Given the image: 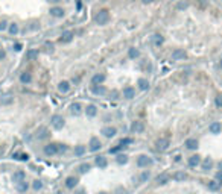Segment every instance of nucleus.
<instances>
[{
    "mask_svg": "<svg viewBox=\"0 0 222 194\" xmlns=\"http://www.w3.org/2000/svg\"><path fill=\"white\" fill-rule=\"evenodd\" d=\"M152 164V159H151L149 156H146V155H141L137 158V165L139 167H148Z\"/></svg>",
    "mask_w": 222,
    "mask_h": 194,
    "instance_id": "f03ea898",
    "label": "nucleus"
},
{
    "mask_svg": "<svg viewBox=\"0 0 222 194\" xmlns=\"http://www.w3.org/2000/svg\"><path fill=\"white\" fill-rule=\"evenodd\" d=\"M169 147V140H166V138H161V140H158L157 141V150H166V149Z\"/></svg>",
    "mask_w": 222,
    "mask_h": 194,
    "instance_id": "6e6552de",
    "label": "nucleus"
},
{
    "mask_svg": "<svg viewBox=\"0 0 222 194\" xmlns=\"http://www.w3.org/2000/svg\"><path fill=\"white\" fill-rule=\"evenodd\" d=\"M78 194H85V193H84V191H82V189H81V191H78Z\"/></svg>",
    "mask_w": 222,
    "mask_h": 194,
    "instance_id": "864d4df0",
    "label": "nucleus"
},
{
    "mask_svg": "<svg viewBox=\"0 0 222 194\" xmlns=\"http://www.w3.org/2000/svg\"><path fill=\"white\" fill-rule=\"evenodd\" d=\"M128 55H130V58H131V59H135L137 56H139V50H137V48H130Z\"/></svg>",
    "mask_w": 222,
    "mask_h": 194,
    "instance_id": "473e14b6",
    "label": "nucleus"
},
{
    "mask_svg": "<svg viewBox=\"0 0 222 194\" xmlns=\"http://www.w3.org/2000/svg\"><path fill=\"white\" fill-rule=\"evenodd\" d=\"M38 56V52L37 50H34V48H30V50H28V53H26V58H28L29 61H32V59H35Z\"/></svg>",
    "mask_w": 222,
    "mask_h": 194,
    "instance_id": "bb28decb",
    "label": "nucleus"
},
{
    "mask_svg": "<svg viewBox=\"0 0 222 194\" xmlns=\"http://www.w3.org/2000/svg\"><path fill=\"white\" fill-rule=\"evenodd\" d=\"M76 184H78V179L73 178V176H70V178L65 179V187H67V188H75V187H76Z\"/></svg>",
    "mask_w": 222,
    "mask_h": 194,
    "instance_id": "4468645a",
    "label": "nucleus"
},
{
    "mask_svg": "<svg viewBox=\"0 0 222 194\" xmlns=\"http://www.w3.org/2000/svg\"><path fill=\"white\" fill-rule=\"evenodd\" d=\"M5 28H6V23H5V21H2V23H0V30H3Z\"/></svg>",
    "mask_w": 222,
    "mask_h": 194,
    "instance_id": "8fccbe9b",
    "label": "nucleus"
},
{
    "mask_svg": "<svg viewBox=\"0 0 222 194\" xmlns=\"http://www.w3.org/2000/svg\"><path fill=\"white\" fill-rule=\"evenodd\" d=\"M143 2H145V3H149V2H152V0H143Z\"/></svg>",
    "mask_w": 222,
    "mask_h": 194,
    "instance_id": "603ef678",
    "label": "nucleus"
},
{
    "mask_svg": "<svg viewBox=\"0 0 222 194\" xmlns=\"http://www.w3.org/2000/svg\"><path fill=\"white\" fill-rule=\"evenodd\" d=\"M85 112H87L88 117H94L96 114H97V108L94 106V105H88L87 109H85Z\"/></svg>",
    "mask_w": 222,
    "mask_h": 194,
    "instance_id": "a211bd4d",
    "label": "nucleus"
},
{
    "mask_svg": "<svg viewBox=\"0 0 222 194\" xmlns=\"http://www.w3.org/2000/svg\"><path fill=\"white\" fill-rule=\"evenodd\" d=\"M28 182L23 179V180H20V182H17V189H18L20 193H24V191H28Z\"/></svg>",
    "mask_w": 222,
    "mask_h": 194,
    "instance_id": "f3484780",
    "label": "nucleus"
},
{
    "mask_svg": "<svg viewBox=\"0 0 222 194\" xmlns=\"http://www.w3.org/2000/svg\"><path fill=\"white\" fill-rule=\"evenodd\" d=\"M90 170V164H81L79 165V173H87Z\"/></svg>",
    "mask_w": 222,
    "mask_h": 194,
    "instance_id": "72a5a7b5",
    "label": "nucleus"
},
{
    "mask_svg": "<svg viewBox=\"0 0 222 194\" xmlns=\"http://www.w3.org/2000/svg\"><path fill=\"white\" fill-rule=\"evenodd\" d=\"M131 143H132L131 138H122L120 140V146H123V147H125V146H130Z\"/></svg>",
    "mask_w": 222,
    "mask_h": 194,
    "instance_id": "58836bf2",
    "label": "nucleus"
},
{
    "mask_svg": "<svg viewBox=\"0 0 222 194\" xmlns=\"http://www.w3.org/2000/svg\"><path fill=\"white\" fill-rule=\"evenodd\" d=\"M20 81L23 82V83H29L30 81H32V76H30V73L24 71V73H21V76H20Z\"/></svg>",
    "mask_w": 222,
    "mask_h": 194,
    "instance_id": "4be33fe9",
    "label": "nucleus"
},
{
    "mask_svg": "<svg viewBox=\"0 0 222 194\" xmlns=\"http://www.w3.org/2000/svg\"><path fill=\"white\" fill-rule=\"evenodd\" d=\"M184 58H186V52L181 50V48H176V50L172 52V59L174 61H181Z\"/></svg>",
    "mask_w": 222,
    "mask_h": 194,
    "instance_id": "423d86ee",
    "label": "nucleus"
},
{
    "mask_svg": "<svg viewBox=\"0 0 222 194\" xmlns=\"http://www.w3.org/2000/svg\"><path fill=\"white\" fill-rule=\"evenodd\" d=\"M12 102V97L11 96H5V97H2L0 99V103H3V105H8V103H11Z\"/></svg>",
    "mask_w": 222,
    "mask_h": 194,
    "instance_id": "c9c22d12",
    "label": "nucleus"
},
{
    "mask_svg": "<svg viewBox=\"0 0 222 194\" xmlns=\"http://www.w3.org/2000/svg\"><path fill=\"white\" fill-rule=\"evenodd\" d=\"M28 155H20V158H18V159H21V161H28Z\"/></svg>",
    "mask_w": 222,
    "mask_h": 194,
    "instance_id": "49530a36",
    "label": "nucleus"
},
{
    "mask_svg": "<svg viewBox=\"0 0 222 194\" xmlns=\"http://www.w3.org/2000/svg\"><path fill=\"white\" fill-rule=\"evenodd\" d=\"M219 167H221V168H222V162H219Z\"/></svg>",
    "mask_w": 222,
    "mask_h": 194,
    "instance_id": "5fc2aeb1",
    "label": "nucleus"
},
{
    "mask_svg": "<svg viewBox=\"0 0 222 194\" xmlns=\"http://www.w3.org/2000/svg\"><path fill=\"white\" fill-rule=\"evenodd\" d=\"M58 90L61 91V92H67L69 90H70V85H69V82H59V85H58Z\"/></svg>",
    "mask_w": 222,
    "mask_h": 194,
    "instance_id": "a878e982",
    "label": "nucleus"
},
{
    "mask_svg": "<svg viewBox=\"0 0 222 194\" xmlns=\"http://www.w3.org/2000/svg\"><path fill=\"white\" fill-rule=\"evenodd\" d=\"M99 194H106V193H99Z\"/></svg>",
    "mask_w": 222,
    "mask_h": 194,
    "instance_id": "6e6d98bb",
    "label": "nucleus"
},
{
    "mask_svg": "<svg viewBox=\"0 0 222 194\" xmlns=\"http://www.w3.org/2000/svg\"><path fill=\"white\" fill-rule=\"evenodd\" d=\"M126 161H128L126 155H119L117 156V162H119V164H126Z\"/></svg>",
    "mask_w": 222,
    "mask_h": 194,
    "instance_id": "e433bc0d",
    "label": "nucleus"
},
{
    "mask_svg": "<svg viewBox=\"0 0 222 194\" xmlns=\"http://www.w3.org/2000/svg\"><path fill=\"white\" fill-rule=\"evenodd\" d=\"M17 32H18V26H17V24H14V23H12V24L9 26V33H12V35H15Z\"/></svg>",
    "mask_w": 222,
    "mask_h": 194,
    "instance_id": "4c0bfd02",
    "label": "nucleus"
},
{
    "mask_svg": "<svg viewBox=\"0 0 222 194\" xmlns=\"http://www.w3.org/2000/svg\"><path fill=\"white\" fill-rule=\"evenodd\" d=\"M221 187V182H217V180H210L208 182V189H211V191H217Z\"/></svg>",
    "mask_w": 222,
    "mask_h": 194,
    "instance_id": "b1692460",
    "label": "nucleus"
},
{
    "mask_svg": "<svg viewBox=\"0 0 222 194\" xmlns=\"http://www.w3.org/2000/svg\"><path fill=\"white\" fill-rule=\"evenodd\" d=\"M170 180V176L169 174H160L158 178H157V182L160 184V185H164V184H167Z\"/></svg>",
    "mask_w": 222,
    "mask_h": 194,
    "instance_id": "aec40b11",
    "label": "nucleus"
},
{
    "mask_svg": "<svg viewBox=\"0 0 222 194\" xmlns=\"http://www.w3.org/2000/svg\"><path fill=\"white\" fill-rule=\"evenodd\" d=\"M105 87H102V85H99V87H97V85H94V87H93V92H94V94H105Z\"/></svg>",
    "mask_w": 222,
    "mask_h": 194,
    "instance_id": "c756f323",
    "label": "nucleus"
},
{
    "mask_svg": "<svg viewBox=\"0 0 222 194\" xmlns=\"http://www.w3.org/2000/svg\"><path fill=\"white\" fill-rule=\"evenodd\" d=\"M70 109H72V114L73 115H79L81 114V111H82V106L79 103H73L72 106H70Z\"/></svg>",
    "mask_w": 222,
    "mask_h": 194,
    "instance_id": "412c9836",
    "label": "nucleus"
},
{
    "mask_svg": "<svg viewBox=\"0 0 222 194\" xmlns=\"http://www.w3.org/2000/svg\"><path fill=\"white\" fill-rule=\"evenodd\" d=\"M14 48H15L17 52H18V50H21V44H20V43H17L15 46H14Z\"/></svg>",
    "mask_w": 222,
    "mask_h": 194,
    "instance_id": "a18cd8bd",
    "label": "nucleus"
},
{
    "mask_svg": "<svg viewBox=\"0 0 222 194\" xmlns=\"http://www.w3.org/2000/svg\"><path fill=\"white\" fill-rule=\"evenodd\" d=\"M84 153H85V147H84V146H76V147H75V155L76 156H82Z\"/></svg>",
    "mask_w": 222,
    "mask_h": 194,
    "instance_id": "c85d7f7f",
    "label": "nucleus"
},
{
    "mask_svg": "<svg viewBox=\"0 0 222 194\" xmlns=\"http://www.w3.org/2000/svg\"><path fill=\"white\" fill-rule=\"evenodd\" d=\"M50 14L53 17H63L64 15V11H63V8H52L50 9Z\"/></svg>",
    "mask_w": 222,
    "mask_h": 194,
    "instance_id": "5701e85b",
    "label": "nucleus"
},
{
    "mask_svg": "<svg viewBox=\"0 0 222 194\" xmlns=\"http://www.w3.org/2000/svg\"><path fill=\"white\" fill-rule=\"evenodd\" d=\"M139 88L140 90H148L149 88V82L146 79H139Z\"/></svg>",
    "mask_w": 222,
    "mask_h": 194,
    "instance_id": "cd10ccee",
    "label": "nucleus"
},
{
    "mask_svg": "<svg viewBox=\"0 0 222 194\" xmlns=\"http://www.w3.org/2000/svg\"><path fill=\"white\" fill-rule=\"evenodd\" d=\"M186 147L190 149V150H195V149L198 147V141L195 138H189L187 141H186Z\"/></svg>",
    "mask_w": 222,
    "mask_h": 194,
    "instance_id": "ddd939ff",
    "label": "nucleus"
},
{
    "mask_svg": "<svg viewBox=\"0 0 222 194\" xmlns=\"http://www.w3.org/2000/svg\"><path fill=\"white\" fill-rule=\"evenodd\" d=\"M122 147H123V146H120V144H119V146H116V147L110 149V153H117L119 150H122Z\"/></svg>",
    "mask_w": 222,
    "mask_h": 194,
    "instance_id": "79ce46f5",
    "label": "nucleus"
},
{
    "mask_svg": "<svg viewBox=\"0 0 222 194\" xmlns=\"http://www.w3.org/2000/svg\"><path fill=\"white\" fill-rule=\"evenodd\" d=\"M44 153L49 156H52V155H56L58 153V144H47L46 147H44Z\"/></svg>",
    "mask_w": 222,
    "mask_h": 194,
    "instance_id": "20e7f679",
    "label": "nucleus"
},
{
    "mask_svg": "<svg viewBox=\"0 0 222 194\" xmlns=\"http://www.w3.org/2000/svg\"><path fill=\"white\" fill-rule=\"evenodd\" d=\"M221 129H222L221 123H211V125H210V132H211V134H219Z\"/></svg>",
    "mask_w": 222,
    "mask_h": 194,
    "instance_id": "393cba45",
    "label": "nucleus"
},
{
    "mask_svg": "<svg viewBox=\"0 0 222 194\" xmlns=\"http://www.w3.org/2000/svg\"><path fill=\"white\" fill-rule=\"evenodd\" d=\"M47 136H49L47 129H41V130H40V134H38V138L40 140H44V138H47Z\"/></svg>",
    "mask_w": 222,
    "mask_h": 194,
    "instance_id": "f704fd0d",
    "label": "nucleus"
},
{
    "mask_svg": "<svg viewBox=\"0 0 222 194\" xmlns=\"http://www.w3.org/2000/svg\"><path fill=\"white\" fill-rule=\"evenodd\" d=\"M50 2H53V3H58V2H59V0H50Z\"/></svg>",
    "mask_w": 222,
    "mask_h": 194,
    "instance_id": "3c124183",
    "label": "nucleus"
},
{
    "mask_svg": "<svg viewBox=\"0 0 222 194\" xmlns=\"http://www.w3.org/2000/svg\"><path fill=\"white\" fill-rule=\"evenodd\" d=\"M102 134H104L106 138H111V136L116 135V127H111V126L104 127V129H102Z\"/></svg>",
    "mask_w": 222,
    "mask_h": 194,
    "instance_id": "9b49d317",
    "label": "nucleus"
},
{
    "mask_svg": "<svg viewBox=\"0 0 222 194\" xmlns=\"http://www.w3.org/2000/svg\"><path fill=\"white\" fill-rule=\"evenodd\" d=\"M65 150H67V147L64 144H58V152H65Z\"/></svg>",
    "mask_w": 222,
    "mask_h": 194,
    "instance_id": "c03bdc74",
    "label": "nucleus"
},
{
    "mask_svg": "<svg viewBox=\"0 0 222 194\" xmlns=\"http://www.w3.org/2000/svg\"><path fill=\"white\" fill-rule=\"evenodd\" d=\"M216 179H217V180H222V171H219V173H216Z\"/></svg>",
    "mask_w": 222,
    "mask_h": 194,
    "instance_id": "09e8293b",
    "label": "nucleus"
},
{
    "mask_svg": "<svg viewBox=\"0 0 222 194\" xmlns=\"http://www.w3.org/2000/svg\"><path fill=\"white\" fill-rule=\"evenodd\" d=\"M104 81H105V74H96V76H93V79H91L93 85H100Z\"/></svg>",
    "mask_w": 222,
    "mask_h": 194,
    "instance_id": "dca6fc26",
    "label": "nucleus"
},
{
    "mask_svg": "<svg viewBox=\"0 0 222 194\" xmlns=\"http://www.w3.org/2000/svg\"><path fill=\"white\" fill-rule=\"evenodd\" d=\"M149 179V173L148 171H143V173L140 174V182H145V180H148Z\"/></svg>",
    "mask_w": 222,
    "mask_h": 194,
    "instance_id": "ea45409f",
    "label": "nucleus"
},
{
    "mask_svg": "<svg viewBox=\"0 0 222 194\" xmlns=\"http://www.w3.org/2000/svg\"><path fill=\"white\" fill-rule=\"evenodd\" d=\"M221 67H222V61H221Z\"/></svg>",
    "mask_w": 222,
    "mask_h": 194,
    "instance_id": "4d7b16f0",
    "label": "nucleus"
},
{
    "mask_svg": "<svg viewBox=\"0 0 222 194\" xmlns=\"http://www.w3.org/2000/svg\"><path fill=\"white\" fill-rule=\"evenodd\" d=\"M211 167H213V161L210 159V158H207V159L204 161V164H202V168L204 170H210Z\"/></svg>",
    "mask_w": 222,
    "mask_h": 194,
    "instance_id": "7c9ffc66",
    "label": "nucleus"
},
{
    "mask_svg": "<svg viewBox=\"0 0 222 194\" xmlns=\"http://www.w3.org/2000/svg\"><path fill=\"white\" fill-rule=\"evenodd\" d=\"M106 164H108V162H106V158H104V156H97V158H96V165H97V167H100V168H105Z\"/></svg>",
    "mask_w": 222,
    "mask_h": 194,
    "instance_id": "6ab92c4d",
    "label": "nucleus"
},
{
    "mask_svg": "<svg viewBox=\"0 0 222 194\" xmlns=\"http://www.w3.org/2000/svg\"><path fill=\"white\" fill-rule=\"evenodd\" d=\"M94 20H96L97 24H106V23L110 21V12L106 11V9L99 11V12L94 15Z\"/></svg>",
    "mask_w": 222,
    "mask_h": 194,
    "instance_id": "f257e3e1",
    "label": "nucleus"
},
{
    "mask_svg": "<svg viewBox=\"0 0 222 194\" xmlns=\"http://www.w3.org/2000/svg\"><path fill=\"white\" fill-rule=\"evenodd\" d=\"M216 106L222 108V94H217L216 96Z\"/></svg>",
    "mask_w": 222,
    "mask_h": 194,
    "instance_id": "a19ab883",
    "label": "nucleus"
},
{
    "mask_svg": "<svg viewBox=\"0 0 222 194\" xmlns=\"http://www.w3.org/2000/svg\"><path fill=\"white\" fill-rule=\"evenodd\" d=\"M199 162H201V156H198V155H193V156L189 158V165L190 167H196Z\"/></svg>",
    "mask_w": 222,
    "mask_h": 194,
    "instance_id": "2eb2a0df",
    "label": "nucleus"
},
{
    "mask_svg": "<svg viewBox=\"0 0 222 194\" xmlns=\"http://www.w3.org/2000/svg\"><path fill=\"white\" fill-rule=\"evenodd\" d=\"M5 56H6L5 50H0V59H5Z\"/></svg>",
    "mask_w": 222,
    "mask_h": 194,
    "instance_id": "de8ad7c7",
    "label": "nucleus"
},
{
    "mask_svg": "<svg viewBox=\"0 0 222 194\" xmlns=\"http://www.w3.org/2000/svg\"><path fill=\"white\" fill-rule=\"evenodd\" d=\"M134 96H135V90L132 87H126L125 90H123V97H125V99H132Z\"/></svg>",
    "mask_w": 222,
    "mask_h": 194,
    "instance_id": "f8f14e48",
    "label": "nucleus"
},
{
    "mask_svg": "<svg viewBox=\"0 0 222 194\" xmlns=\"http://www.w3.org/2000/svg\"><path fill=\"white\" fill-rule=\"evenodd\" d=\"M52 126L55 127V129H63L64 126V118L61 115H53L52 117Z\"/></svg>",
    "mask_w": 222,
    "mask_h": 194,
    "instance_id": "7ed1b4c3",
    "label": "nucleus"
},
{
    "mask_svg": "<svg viewBox=\"0 0 222 194\" xmlns=\"http://www.w3.org/2000/svg\"><path fill=\"white\" fill-rule=\"evenodd\" d=\"M73 37H75V33L72 32V30H65V32H63V35H61L59 41L61 43H70L73 39Z\"/></svg>",
    "mask_w": 222,
    "mask_h": 194,
    "instance_id": "39448f33",
    "label": "nucleus"
},
{
    "mask_svg": "<svg viewBox=\"0 0 222 194\" xmlns=\"http://www.w3.org/2000/svg\"><path fill=\"white\" fill-rule=\"evenodd\" d=\"M26 179V174H24V171L23 170H17L14 174H12V180L17 184V182H20V180H23Z\"/></svg>",
    "mask_w": 222,
    "mask_h": 194,
    "instance_id": "1a4fd4ad",
    "label": "nucleus"
},
{
    "mask_svg": "<svg viewBox=\"0 0 222 194\" xmlns=\"http://www.w3.org/2000/svg\"><path fill=\"white\" fill-rule=\"evenodd\" d=\"M100 147H102V144H100V141L97 140V138H91V140H90V150H91V152L99 150Z\"/></svg>",
    "mask_w": 222,
    "mask_h": 194,
    "instance_id": "9d476101",
    "label": "nucleus"
},
{
    "mask_svg": "<svg viewBox=\"0 0 222 194\" xmlns=\"http://www.w3.org/2000/svg\"><path fill=\"white\" fill-rule=\"evenodd\" d=\"M131 130L135 132V134H140V132L145 130V125H143L141 121H134V123L131 125Z\"/></svg>",
    "mask_w": 222,
    "mask_h": 194,
    "instance_id": "0eeeda50",
    "label": "nucleus"
},
{
    "mask_svg": "<svg viewBox=\"0 0 222 194\" xmlns=\"http://www.w3.org/2000/svg\"><path fill=\"white\" fill-rule=\"evenodd\" d=\"M41 187H43L41 180H34V188H35V189H40Z\"/></svg>",
    "mask_w": 222,
    "mask_h": 194,
    "instance_id": "37998d69",
    "label": "nucleus"
},
{
    "mask_svg": "<svg viewBox=\"0 0 222 194\" xmlns=\"http://www.w3.org/2000/svg\"><path fill=\"white\" fill-rule=\"evenodd\" d=\"M186 178H187V174L183 173V171H178V173H175V176H174L175 180H184Z\"/></svg>",
    "mask_w": 222,
    "mask_h": 194,
    "instance_id": "2f4dec72",
    "label": "nucleus"
}]
</instances>
